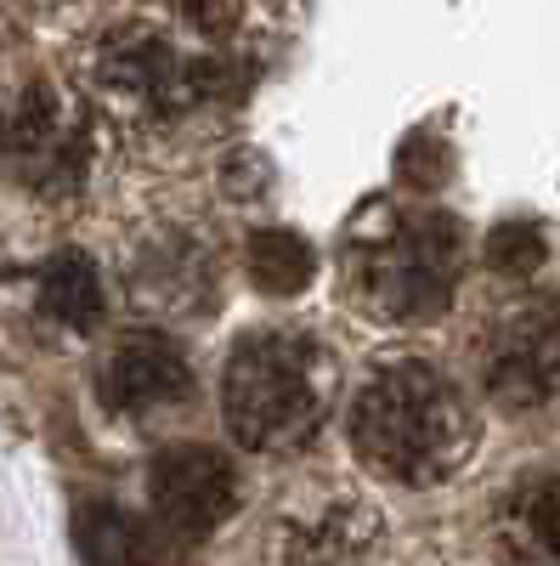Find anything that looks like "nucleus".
<instances>
[{"mask_svg":"<svg viewBox=\"0 0 560 566\" xmlns=\"http://www.w3.org/2000/svg\"><path fill=\"white\" fill-rule=\"evenodd\" d=\"M351 448L368 470L402 488H436L471 459L476 413L436 363H385L351 402Z\"/></svg>","mask_w":560,"mask_h":566,"instance_id":"obj_1","label":"nucleus"},{"mask_svg":"<svg viewBox=\"0 0 560 566\" xmlns=\"http://www.w3.org/2000/svg\"><path fill=\"white\" fill-rule=\"evenodd\" d=\"M335 357L295 328H255L226 352L221 419L250 453H295L317 437L335 402Z\"/></svg>","mask_w":560,"mask_h":566,"instance_id":"obj_2","label":"nucleus"},{"mask_svg":"<svg viewBox=\"0 0 560 566\" xmlns=\"http://www.w3.org/2000/svg\"><path fill=\"white\" fill-rule=\"evenodd\" d=\"M464 266L458 221L436 210L385 216L380 232H357L351 244V295L391 328L436 323L453 301V283Z\"/></svg>","mask_w":560,"mask_h":566,"instance_id":"obj_3","label":"nucleus"},{"mask_svg":"<svg viewBox=\"0 0 560 566\" xmlns=\"http://www.w3.org/2000/svg\"><path fill=\"white\" fill-rule=\"evenodd\" d=\"M97 85L142 114H187L193 103L226 97L232 69L215 57H181L154 29H114L97 45Z\"/></svg>","mask_w":560,"mask_h":566,"instance_id":"obj_4","label":"nucleus"},{"mask_svg":"<svg viewBox=\"0 0 560 566\" xmlns=\"http://www.w3.org/2000/svg\"><path fill=\"white\" fill-rule=\"evenodd\" d=\"M272 549L284 566H368L380 549V515L357 488H300L272 515Z\"/></svg>","mask_w":560,"mask_h":566,"instance_id":"obj_5","label":"nucleus"},{"mask_svg":"<svg viewBox=\"0 0 560 566\" xmlns=\"http://www.w3.org/2000/svg\"><path fill=\"white\" fill-rule=\"evenodd\" d=\"M482 386L509 408H538L560 397V306H516L487 328Z\"/></svg>","mask_w":560,"mask_h":566,"instance_id":"obj_6","label":"nucleus"},{"mask_svg":"<svg viewBox=\"0 0 560 566\" xmlns=\"http://www.w3.org/2000/svg\"><path fill=\"white\" fill-rule=\"evenodd\" d=\"M0 154H7V165L34 193H68L85 176L91 142H85V125L63 108V97L52 85H29L12 103L7 125H0Z\"/></svg>","mask_w":560,"mask_h":566,"instance_id":"obj_7","label":"nucleus"},{"mask_svg":"<svg viewBox=\"0 0 560 566\" xmlns=\"http://www.w3.org/2000/svg\"><path fill=\"white\" fill-rule=\"evenodd\" d=\"M148 499L165 533L204 538L239 504V476L215 448H165L148 470Z\"/></svg>","mask_w":560,"mask_h":566,"instance_id":"obj_8","label":"nucleus"},{"mask_svg":"<svg viewBox=\"0 0 560 566\" xmlns=\"http://www.w3.org/2000/svg\"><path fill=\"white\" fill-rule=\"evenodd\" d=\"M193 391V368H187V352L159 335V328H136L125 335L103 368H97V397L108 413H125V419H142L154 408H170Z\"/></svg>","mask_w":560,"mask_h":566,"instance_id":"obj_9","label":"nucleus"},{"mask_svg":"<svg viewBox=\"0 0 560 566\" xmlns=\"http://www.w3.org/2000/svg\"><path fill=\"white\" fill-rule=\"evenodd\" d=\"M509 566H560V476H527L498 499Z\"/></svg>","mask_w":560,"mask_h":566,"instance_id":"obj_10","label":"nucleus"},{"mask_svg":"<svg viewBox=\"0 0 560 566\" xmlns=\"http://www.w3.org/2000/svg\"><path fill=\"white\" fill-rule=\"evenodd\" d=\"M130 290L154 301V306H193V290H210V255L187 239V232H170V239L159 250H148L142 261H136V277H130Z\"/></svg>","mask_w":560,"mask_h":566,"instance_id":"obj_11","label":"nucleus"},{"mask_svg":"<svg viewBox=\"0 0 560 566\" xmlns=\"http://www.w3.org/2000/svg\"><path fill=\"white\" fill-rule=\"evenodd\" d=\"M40 312L57 317L63 328H97L103 323V277L97 261L80 255V250H57L40 272Z\"/></svg>","mask_w":560,"mask_h":566,"instance_id":"obj_12","label":"nucleus"},{"mask_svg":"<svg viewBox=\"0 0 560 566\" xmlns=\"http://www.w3.org/2000/svg\"><path fill=\"white\" fill-rule=\"evenodd\" d=\"M244 266L266 295H300L317 277V250L289 227H261L244 244Z\"/></svg>","mask_w":560,"mask_h":566,"instance_id":"obj_13","label":"nucleus"},{"mask_svg":"<svg viewBox=\"0 0 560 566\" xmlns=\"http://www.w3.org/2000/svg\"><path fill=\"white\" fill-rule=\"evenodd\" d=\"M74 544L85 566H136V522L114 504H80L74 515Z\"/></svg>","mask_w":560,"mask_h":566,"instance_id":"obj_14","label":"nucleus"},{"mask_svg":"<svg viewBox=\"0 0 560 566\" xmlns=\"http://www.w3.org/2000/svg\"><path fill=\"white\" fill-rule=\"evenodd\" d=\"M453 170V154H447V142L431 136V130H413L402 142V154H397V181L408 187V193H436V187L447 181Z\"/></svg>","mask_w":560,"mask_h":566,"instance_id":"obj_15","label":"nucleus"},{"mask_svg":"<svg viewBox=\"0 0 560 566\" xmlns=\"http://www.w3.org/2000/svg\"><path fill=\"white\" fill-rule=\"evenodd\" d=\"M543 255H549L543 232L527 227V221L498 227V232H493V244H487V261H493V272H504V277H532V272L543 266Z\"/></svg>","mask_w":560,"mask_h":566,"instance_id":"obj_16","label":"nucleus"},{"mask_svg":"<svg viewBox=\"0 0 560 566\" xmlns=\"http://www.w3.org/2000/svg\"><path fill=\"white\" fill-rule=\"evenodd\" d=\"M187 18H193L204 34H226L232 18H239V0H187Z\"/></svg>","mask_w":560,"mask_h":566,"instance_id":"obj_17","label":"nucleus"}]
</instances>
